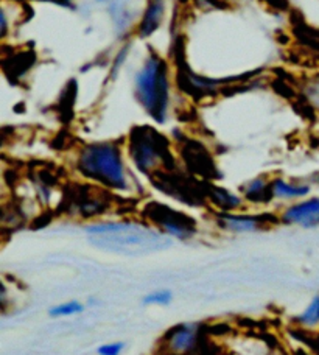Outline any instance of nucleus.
I'll use <instances>...</instances> for the list:
<instances>
[{
    "label": "nucleus",
    "instance_id": "9b49d317",
    "mask_svg": "<svg viewBox=\"0 0 319 355\" xmlns=\"http://www.w3.org/2000/svg\"><path fill=\"white\" fill-rule=\"evenodd\" d=\"M271 180L273 178H268L266 175H259L248 180L240 187V193L245 198L246 205L266 206L274 201L271 192Z\"/></svg>",
    "mask_w": 319,
    "mask_h": 355
},
{
    "label": "nucleus",
    "instance_id": "423d86ee",
    "mask_svg": "<svg viewBox=\"0 0 319 355\" xmlns=\"http://www.w3.org/2000/svg\"><path fill=\"white\" fill-rule=\"evenodd\" d=\"M112 202L114 193L87 182L75 190L74 195L69 198L67 207L76 218L95 220L105 217L112 209Z\"/></svg>",
    "mask_w": 319,
    "mask_h": 355
},
{
    "label": "nucleus",
    "instance_id": "f3484780",
    "mask_svg": "<svg viewBox=\"0 0 319 355\" xmlns=\"http://www.w3.org/2000/svg\"><path fill=\"white\" fill-rule=\"evenodd\" d=\"M125 349H126L125 341H112V343L101 345L97 349V354L98 355H122Z\"/></svg>",
    "mask_w": 319,
    "mask_h": 355
},
{
    "label": "nucleus",
    "instance_id": "4468645a",
    "mask_svg": "<svg viewBox=\"0 0 319 355\" xmlns=\"http://www.w3.org/2000/svg\"><path fill=\"white\" fill-rule=\"evenodd\" d=\"M293 324L301 332H316L319 329V293L309 301L301 313L291 320Z\"/></svg>",
    "mask_w": 319,
    "mask_h": 355
},
{
    "label": "nucleus",
    "instance_id": "6e6552de",
    "mask_svg": "<svg viewBox=\"0 0 319 355\" xmlns=\"http://www.w3.org/2000/svg\"><path fill=\"white\" fill-rule=\"evenodd\" d=\"M279 217L268 214H246V212H215V225L220 231L227 234H255L265 231L276 225Z\"/></svg>",
    "mask_w": 319,
    "mask_h": 355
},
{
    "label": "nucleus",
    "instance_id": "a211bd4d",
    "mask_svg": "<svg viewBox=\"0 0 319 355\" xmlns=\"http://www.w3.org/2000/svg\"><path fill=\"white\" fill-rule=\"evenodd\" d=\"M305 98L309 100V103L319 110V78L310 81L305 86Z\"/></svg>",
    "mask_w": 319,
    "mask_h": 355
},
{
    "label": "nucleus",
    "instance_id": "f257e3e1",
    "mask_svg": "<svg viewBox=\"0 0 319 355\" xmlns=\"http://www.w3.org/2000/svg\"><path fill=\"white\" fill-rule=\"evenodd\" d=\"M125 153V144L116 141L85 144L75 153V172L114 195H130L136 192L137 184Z\"/></svg>",
    "mask_w": 319,
    "mask_h": 355
},
{
    "label": "nucleus",
    "instance_id": "6ab92c4d",
    "mask_svg": "<svg viewBox=\"0 0 319 355\" xmlns=\"http://www.w3.org/2000/svg\"><path fill=\"white\" fill-rule=\"evenodd\" d=\"M293 355H315V354H311L305 349H296L295 352H293Z\"/></svg>",
    "mask_w": 319,
    "mask_h": 355
},
{
    "label": "nucleus",
    "instance_id": "f03ea898",
    "mask_svg": "<svg viewBox=\"0 0 319 355\" xmlns=\"http://www.w3.org/2000/svg\"><path fill=\"white\" fill-rule=\"evenodd\" d=\"M92 245L125 256L148 254L170 246L171 239L146 221H97L86 226Z\"/></svg>",
    "mask_w": 319,
    "mask_h": 355
},
{
    "label": "nucleus",
    "instance_id": "39448f33",
    "mask_svg": "<svg viewBox=\"0 0 319 355\" xmlns=\"http://www.w3.org/2000/svg\"><path fill=\"white\" fill-rule=\"evenodd\" d=\"M144 220L164 236L180 242H190L198 236V225L190 215L161 202H148L144 209Z\"/></svg>",
    "mask_w": 319,
    "mask_h": 355
},
{
    "label": "nucleus",
    "instance_id": "ddd939ff",
    "mask_svg": "<svg viewBox=\"0 0 319 355\" xmlns=\"http://www.w3.org/2000/svg\"><path fill=\"white\" fill-rule=\"evenodd\" d=\"M165 16V0H148L142 19L137 25V35L142 40L151 37L161 28Z\"/></svg>",
    "mask_w": 319,
    "mask_h": 355
},
{
    "label": "nucleus",
    "instance_id": "2eb2a0df",
    "mask_svg": "<svg viewBox=\"0 0 319 355\" xmlns=\"http://www.w3.org/2000/svg\"><path fill=\"white\" fill-rule=\"evenodd\" d=\"M86 310V306L78 300H70L64 301L60 304H55L49 309V316L53 320H61V318H69V316H76L81 315Z\"/></svg>",
    "mask_w": 319,
    "mask_h": 355
},
{
    "label": "nucleus",
    "instance_id": "20e7f679",
    "mask_svg": "<svg viewBox=\"0 0 319 355\" xmlns=\"http://www.w3.org/2000/svg\"><path fill=\"white\" fill-rule=\"evenodd\" d=\"M170 69L167 61L156 53L148 55L134 78V94L139 105L153 122L165 125L171 105Z\"/></svg>",
    "mask_w": 319,
    "mask_h": 355
},
{
    "label": "nucleus",
    "instance_id": "f8f14e48",
    "mask_svg": "<svg viewBox=\"0 0 319 355\" xmlns=\"http://www.w3.org/2000/svg\"><path fill=\"white\" fill-rule=\"evenodd\" d=\"M311 187L305 182L290 181L285 178H273L271 180V192L274 201L296 202L307 198Z\"/></svg>",
    "mask_w": 319,
    "mask_h": 355
},
{
    "label": "nucleus",
    "instance_id": "dca6fc26",
    "mask_svg": "<svg viewBox=\"0 0 319 355\" xmlns=\"http://www.w3.org/2000/svg\"><path fill=\"white\" fill-rule=\"evenodd\" d=\"M175 300V293L169 288L153 290L142 297V306L146 307H169Z\"/></svg>",
    "mask_w": 319,
    "mask_h": 355
},
{
    "label": "nucleus",
    "instance_id": "7ed1b4c3",
    "mask_svg": "<svg viewBox=\"0 0 319 355\" xmlns=\"http://www.w3.org/2000/svg\"><path fill=\"white\" fill-rule=\"evenodd\" d=\"M125 151L134 170L151 181L176 168L171 142L153 126L132 128L126 137Z\"/></svg>",
    "mask_w": 319,
    "mask_h": 355
},
{
    "label": "nucleus",
    "instance_id": "1a4fd4ad",
    "mask_svg": "<svg viewBox=\"0 0 319 355\" xmlns=\"http://www.w3.org/2000/svg\"><path fill=\"white\" fill-rule=\"evenodd\" d=\"M277 217L279 223L282 225L302 227V230H315V227H319V196L291 202Z\"/></svg>",
    "mask_w": 319,
    "mask_h": 355
},
{
    "label": "nucleus",
    "instance_id": "aec40b11",
    "mask_svg": "<svg viewBox=\"0 0 319 355\" xmlns=\"http://www.w3.org/2000/svg\"><path fill=\"white\" fill-rule=\"evenodd\" d=\"M100 2H105V0H100Z\"/></svg>",
    "mask_w": 319,
    "mask_h": 355
},
{
    "label": "nucleus",
    "instance_id": "0eeeda50",
    "mask_svg": "<svg viewBox=\"0 0 319 355\" xmlns=\"http://www.w3.org/2000/svg\"><path fill=\"white\" fill-rule=\"evenodd\" d=\"M202 326L195 321H182L171 326L162 335L161 347L164 355H193L201 343Z\"/></svg>",
    "mask_w": 319,
    "mask_h": 355
},
{
    "label": "nucleus",
    "instance_id": "9d476101",
    "mask_svg": "<svg viewBox=\"0 0 319 355\" xmlns=\"http://www.w3.org/2000/svg\"><path fill=\"white\" fill-rule=\"evenodd\" d=\"M204 196L216 212H241L246 207V201L241 193H235L232 190L215 186V184H209L204 190Z\"/></svg>",
    "mask_w": 319,
    "mask_h": 355
}]
</instances>
